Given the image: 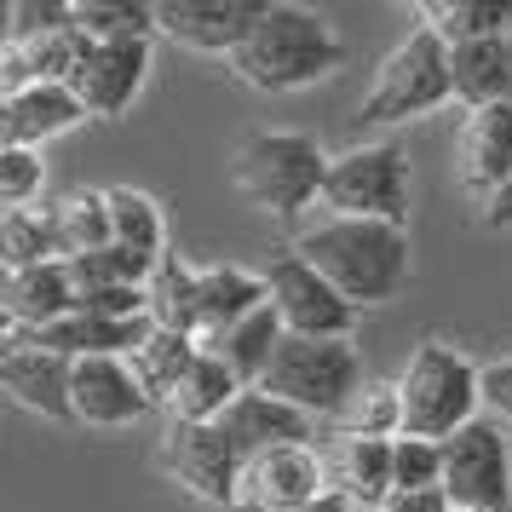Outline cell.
<instances>
[{"mask_svg": "<svg viewBox=\"0 0 512 512\" xmlns=\"http://www.w3.org/2000/svg\"><path fill=\"white\" fill-rule=\"evenodd\" d=\"M294 254L357 311L363 305H392L409 288V277H415L409 225H380V219L317 213L311 225L294 231Z\"/></svg>", "mask_w": 512, "mask_h": 512, "instance_id": "cell-1", "label": "cell"}, {"mask_svg": "<svg viewBox=\"0 0 512 512\" xmlns=\"http://www.w3.org/2000/svg\"><path fill=\"white\" fill-rule=\"evenodd\" d=\"M346 41L334 35L323 12L294 6V0H265L259 24L248 29L242 52L231 58V75L254 93H300L340 70Z\"/></svg>", "mask_w": 512, "mask_h": 512, "instance_id": "cell-2", "label": "cell"}, {"mask_svg": "<svg viewBox=\"0 0 512 512\" xmlns=\"http://www.w3.org/2000/svg\"><path fill=\"white\" fill-rule=\"evenodd\" d=\"M328 156L305 133H254L236 144L231 156V185L248 208L271 219H300L311 202H323Z\"/></svg>", "mask_w": 512, "mask_h": 512, "instance_id": "cell-3", "label": "cell"}, {"mask_svg": "<svg viewBox=\"0 0 512 512\" xmlns=\"http://www.w3.org/2000/svg\"><path fill=\"white\" fill-rule=\"evenodd\" d=\"M363 351L351 340H300V334H282V346L271 351V369L259 374V392L311 415L317 426H334L346 415V403L363 392Z\"/></svg>", "mask_w": 512, "mask_h": 512, "instance_id": "cell-4", "label": "cell"}, {"mask_svg": "<svg viewBox=\"0 0 512 512\" xmlns=\"http://www.w3.org/2000/svg\"><path fill=\"white\" fill-rule=\"evenodd\" d=\"M392 386H397V403H403V438L443 443L449 432H461L466 420L484 415L478 363L461 357L455 346H443V340H420Z\"/></svg>", "mask_w": 512, "mask_h": 512, "instance_id": "cell-5", "label": "cell"}, {"mask_svg": "<svg viewBox=\"0 0 512 512\" xmlns=\"http://www.w3.org/2000/svg\"><path fill=\"white\" fill-rule=\"evenodd\" d=\"M455 98V81H449V47L426 24H415L392 52L386 64L374 70V87L363 93L357 116L369 127H397V121H420L443 110Z\"/></svg>", "mask_w": 512, "mask_h": 512, "instance_id": "cell-6", "label": "cell"}, {"mask_svg": "<svg viewBox=\"0 0 512 512\" xmlns=\"http://www.w3.org/2000/svg\"><path fill=\"white\" fill-rule=\"evenodd\" d=\"M409 156L397 144H351L328 156L323 179V213L340 219H380V225H409Z\"/></svg>", "mask_w": 512, "mask_h": 512, "instance_id": "cell-7", "label": "cell"}, {"mask_svg": "<svg viewBox=\"0 0 512 512\" xmlns=\"http://www.w3.org/2000/svg\"><path fill=\"white\" fill-rule=\"evenodd\" d=\"M443 495L455 512L512 507V438L501 420L478 415L443 438Z\"/></svg>", "mask_w": 512, "mask_h": 512, "instance_id": "cell-8", "label": "cell"}, {"mask_svg": "<svg viewBox=\"0 0 512 512\" xmlns=\"http://www.w3.org/2000/svg\"><path fill=\"white\" fill-rule=\"evenodd\" d=\"M265 305L277 311L282 334H300V340H351L357 328V305L340 300L294 248L265 265Z\"/></svg>", "mask_w": 512, "mask_h": 512, "instance_id": "cell-9", "label": "cell"}, {"mask_svg": "<svg viewBox=\"0 0 512 512\" xmlns=\"http://www.w3.org/2000/svg\"><path fill=\"white\" fill-rule=\"evenodd\" d=\"M162 472L185 489V495H196L202 507H219V512L236 507L242 455L231 449V438H225L219 426H185V420H167V432H162Z\"/></svg>", "mask_w": 512, "mask_h": 512, "instance_id": "cell-10", "label": "cell"}, {"mask_svg": "<svg viewBox=\"0 0 512 512\" xmlns=\"http://www.w3.org/2000/svg\"><path fill=\"white\" fill-rule=\"evenodd\" d=\"M323 495H334L323 466V443H282V449H265V455L242 466L231 512H300L311 501H323Z\"/></svg>", "mask_w": 512, "mask_h": 512, "instance_id": "cell-11", "label": "cell"}, {"mask_svg": "<svg viewBox=\"0 0 512 512\" xmlns=\"http://www.w3.org/2000/svg\"><path fill=\"white\" fill-rule=\"evenodd\" d=\"M156 409L144 397L139 374L127 357H81L70 363V415L75 426H93V432H121Z\"/></svg>", "mask_w": 512, "mask_h": 512, "instance_id": "cell-12", "label": "cell"}, {"mask_svg": "<svg viewBox=\"0 0 512 512\" xmlns=\"http://www.w3.org/2000/svg\"><path fill=\"white\" fill-rule=\"evenodd\" d=\"M259 6L265 0H162L156 6V35H167L185 52L231 64L248 41V29L259 24Z\"/></svg>", "mask_w": 512, "mask_h": 512, "instance_id": "cell-13", "label": "cell"}, {"mask_svg": "<svg viewBox=\"0 0 512 512\" xmlns=\"http://www.w3.org/2000/svg\"><path fill=\"white\" fill-rule=\"evenodd\" d=\"M144 75H150V41H93L81 70L70 75V93L93 121H116L144 93Z\"/></svg>", "mask_w": 512, "mask_h": 512, "instance_id": "cell-14", "label": "cell"}, {"mask_svg": "<svg viewBox=\"0 0 512 512\" xmlns=\"http://www.w3.org/2000/svg\"><path fill=\"white\" fill-rule=\"evenodd\" d=\"M0 392L12 397L18 409L52 420V426H75L70 415V363L58 351H41L18 340V334H0Z\"/></svg>", "mask_w": 512, "mask_h": 512, "instance_id": "cell-15", "label": "cell"}, {"mask_svg": "<svg viewBox=\"0 0 512 512\" xmlns=\"http://www.w3.org/2000/svg\"><path fill=\"white\" fill-rule=\"evenodd\" d=\"M219 432L231 438V449L242 455V466H248L254 455L282 449V443H317V420L300 415V409H288V403H277V397H265L259 386H248V392L225 409Z\"/></svg>", "mask_w": 512, "mask_h": 512, "instance_id": "cell-16", "label": "cell"}, {"mask_svg": "<svg viewBox=\"0 0 512 512\" xmlns=\"http://www.w3.org/2000/svg\"><path fill=\"white\" fill-rule=\"evenodd\" d=\"M323 466H328V489L346 495L357 512H380L392 501V438H340L323 443Z\"/></svg>", "mask_w": 512, "mask_h": 512, "instance_id": "cell-17", "label": "cell"}, {"mask_svg": "<svg viewBox=\"0 0 512 512\" xmlns=\"http://www.w3.org/2000/svg\"><path fill=\"white\" fill-rule=\"evenodd\" d=\"M512 179V104L466 110L461 127V185L472 202H489Z\"/></svg>", "mask_w": 512, "mask_h": 512, "instance_id": "cell-18", "label": "cell"}, {"mask_svg": "<svg viewBox=\"0 0 512 512\" xmlns=\"http://www.w3.org/2000/svg\"><path fill=\"white\" fill-rule=\"evenodd\" d=\"M0 311H6V328H47L58 317H70L75 311L70 265L52 259V265L18 271V277H0Z\"/></svg>", "mask_w": 512, "mask_h": 512, "instance_id": "cell-19", "label": "cell"}, {"mask_svg": "<svg viewBox=\"0 0 512 512\" xmlns=\"http://www.w3.org/2000/svg\"><path fill=\"white\" fill-rule=\"evenodd\" d=\"M87 121L81 98L58 81H35L29 93L6 98V144H24V150H41L47 139H64Z\"/></svg>", "mask_w": 512, "mask_h": 512, "instance_id": "cell-20", "label": "cell"}, {"mask_svg": "<svg viewBox=\"0 0 512 512\" xmlns=\"http://www.w3.org/2000/svg\"><path fill=\"white\" fill-rule=\"evenodd\" d=\"M449 81H455V98H461L466 110L512 104V35L449 47Z\"/></svg>", "mask_w": 512, "mask_h": 512, "instance_id": "cell-21", "label": "cell"}, {"mask_svg": "<svg viewBox=\"0 0 512 512\" xmlns=\"http://www.w3.org/2000/svg\"><path fill=\"white\" fill-rule=\"evenodd\" d=\"M196 305H202V340L219 328L254 317L265 305V271H242V265H202L196 271Z\"/></svg>", "mask_w": 512, "mask_h": 512, "instance_id": "cell-22", "label": "cell"}, {"mask_svg": "<svg viewBox=\"0 0 512 512\" xmlns=\"http://www.w3.org/2000/svg\"><path fill=\"white\" fill-rule=\"evenodd\" d=\"M242 392H248V386H242L213 351H202V357L190 363V374L179 380V392L167 397V420H185V426H219L225 409H231Z\"/></svg>", "mask_w": 512, "mask_h": 512, "instance_id": "cell-23", "label": "cell"}, {"mask_svg": "<svg viewBox=\"0 0 512 512\" xmlns=\"http://www.w3.org/2000/svg\"><path fill=\"white\" fill-rule=\"evenodd\" d=\"M282 346V323L271 305H259L254 317H242V323L219 328V334H208L202 340V351H213L225 369L242 380V386H259V374L271 369V351Z\"/></svg>", "mask_w": 512, "mask_h": 512, "instance_id": "cell-24", "label": "cell"}, {"mask_svg": "<svg viewBox=\"0 0 512 512\" xmlns=\"http://www.w3.org/2000/svg\"><path fill=\"white\" fill-rule=\"evenodd\" d=\"M202 357V340H190V334H173V328H156L150 323V334H144L139 346L127 351V363H133V374H139V386L150 403H162L179 392V380L190 374V363Z\"/></svg>", "mask_w": 512, "mask_h": 512, "instance_id": "cell-25", "label": "cell"}, {"mask_svg": "<svg viewBox=\"0 0 512 512\" xmlns=\"http://www.w3.org/2000/svg\"><path fill=\"white\" fill-rule=\"evenodd\" d=\"M47 225H52V248H58L64 265L116 242L110 236V202H104V190H70V196H58L47 208Z\"/></svg>", "mask_w": 512, "mask_h": 512, "instance_id": "cell-26", "label": "cell"}, {"mask_svg": "<svg viewBox=\"0 0 512 512\" xmlns=\"http://www.w3.org/2000/svg\"><path fill=\"white\" fill-rule=\"evenodd\" d=\"M420 24L443 47H472V41L512 35V0H420Z\"/></svg>", "mask_w": 512, "mask_h": 512, "instance_id": "cell-27", "label": "cell"}, {"mask_svg": "<svg viewBox=\"0 0 512 512\" xmlns=\"http://www.w3.org/2000/svg\"><path fill=\"white\" fill-rule=\"evenodd\" d=\"M104 202H110V236H116V248H133L144 259H167V219L150 190L110 185Z\"/></svg>", "mask_w": 512, "mask_h": 512, "instance_id": "cell-28", "label": "cell"}, {"mask_svg": "<svg viewBox=\"0 0 512 512\" xmlns=\"http://www.w3.org/2000/svg\"><path fill=\"white\" fill-rule=\"evenodd\" d=\"M150 323L156 328H173V334H190V340H202V305H196V265L167 254L156 265V277H150Z\"/></svg>", "mask_w": 512, "mask_h": 512, "instance_id": "cell-29", "label": "cell"}, {"mask_svg": "<svg viewBox=\"0 0 512 512\" xmlns=\"http://www.w3.org/2000/svg\"><path fill=\"white\" fill-rule=\"evenodd\" d=\"M58 248H52V225L47 208H18L0 213V277H18V271H35V265H52Z\"/></svg>", "mask_w": 512, "mask_h": 512, "instance_id": "cell-30", "label": "cell"}, {"mask_svg": "<svg viewBox=\"0 0 512 512\" xmlns=\"http://www.w3.org/2000/svg\"><path fill=\"white\" fill-rule=\"evenodd\" d=\"M156 265L162 259H144L133 254V248H98V254H81L70 259V282L75 294H93V288H150V277H156Z\"/></svg>", "mask_w": 512, "mask_h": 512, "instance_id": "cell-31", "label": "cell"}, {"mask_svg": "<svg viewBox=\"0 0 512 512\" xmlns=\"http://www.w3.org/2000/svg\"><path fill=\"white\" fill-rule=\"evenodd\" d=\"M75 24L87 41H150L156 35V6L133 0H75Z\"/></svg>", "mask_w": 512, "mask_h": 512, "instance_id": "cell-32", "label": "cell"}, {"mask_svg": "<svg viewBox=\"0 0 512 512\" xmlns=\"http://www.w3.org/2000/svg\"><path fill=\"white\" fill-rule=\"evenodd\" d=\"M334 432H340V438H403V403H397V386L369 380V386L346 403V415L334 420Z\"/></svg>", "mask_w": 512, "mask_h": 512, "instance_id": "cell-33", "label": "cell"}, {"mask_svg": "<svg viewBox=\"0 0 512 512\" xmlns=\"http://www.w3.org/2000/svg\"><path fill=\"white\" fill-rule=\"evenodd\" d=\"M47 185V162H41V150H24V144H0V208L18 213L29 208L35 196Z\"/></svg>", "mask_w": 512, "mask_h": 512, "instance_id": "cell-34", "label": "cell"}, {"mask_svg": "<svg viewBox=\"0 0 512 512\" xmlns=\"http://www.w3.org/2000/svg\"><path fill=\"white\" fill-rule=\"evenodd\" d=\"M392 484L397 489H443V443L392 438Z\"/></svg>", "mask_w": 512, "mask_h": 512, "instance_id": "cell-35", "label": "cell"}, {"mask_svg": "<svg viewBox=\"0 0 512 512\" xmlns=\"http://www.w3.org/2000/svg\"><path fill=\"white\" fill-rule=\"evenodd\" d=\"M75 24V0H12V41H41Z\"/></svg>", "mask_w": 512, "mask_h": 512, "instance_id": "cell-36", "label": "cell"}, {"mask_svg": "<svg viewBox=\"0 0 512 512\" xmlns=\"http://www.w3.org/2000/svg\"><path fill=\"white\" fill-rule=\"evenodd\" d=\"M478 397H484V415L512 426V357H495L478 369Z\"/></svg>", "mask_w": 512, "mask_h": 512, "instance_id": "cell-37", "label": "cell"}, {"mask_svg": "<svg viewBox=\"0 0 512 512\" xmlns=\"http://www.w3.org/2000/svg\"><path fill=\"white\" fill-rule=\"evenodd\" d=\"M41 75H35V58H29V47H0V98H18V93H29Z\"/></svg>", "mask_w": 512, "mask_h": 512, "instance_id": "cell-38", "label": "cell"}, {"mask_svg": "<svg viewBox=\"0 0 512 512\" xmlns=\"http://www.w3.org/2000/svg\"><path fill=\"white\" fill-rule=\"evenodd\" d=\"M380 512H455L443 489H392V501Z\"/></svg>", "mask_w": 512, "mask_h": 512, "instance_id": "cell-39", "label": "cell"}, {"mask_svg": "<svg viewBox=\"0 0 512 512\" xmlns=\"http://www.w3.org/2000/svg\"><path fill=\"white\" fill-rule=\"evenodd\" d=\"M478 208H484V225H489V231H507V225H512V179L495 190L489 202H478Z\"/></svg>", "mask_w": 512, "mask_h": 512, "instance_id": "cell-40", "label": "cell"}, {"mask_svg": "<svg viewBox=\"0 0 512 512\" xmlns=\"http://www.w3.org/2000/svg\"><path fill=\"white\" fill-rule=\"evenodd\" d=\"M300 512H357L346 501V495H323V501H311V507H300Z\"/></svg>", "mask_w": 512, "mask_h": 512, "instance_id": "cell-41", "label": "cell"}, {"mask_svg": "<svg viewBox=\"0 0 512 512\" xmlns=\"http://www.w3.org/2000/svg\"><path fill=\"white\" fill-rule=\"evenodd\" d=\"M0 47H12V0H0Z\"/></svg>", "mask_w": 512, "mask_h": 512, "instance_id": "cell-42", "label": "cell"}, {"mask_svg": "<svg viewBox=\"0 0 512 512\" xmlns=\"http://www.w3.org/2000/svg\"><path fill=\"white\" fill-rule=\"evenodd\" d=\"M0 144H6V98H0Z\"/></svg>", "mask_w": 512, "mask_h": 512, "instance_id": "cell-43", "label": "cell"}]
</instances>
